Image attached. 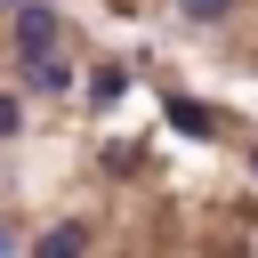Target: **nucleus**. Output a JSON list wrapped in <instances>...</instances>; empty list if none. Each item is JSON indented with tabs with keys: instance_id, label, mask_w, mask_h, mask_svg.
Instances as JSON below:
<instances>
[{
	"instance_id": "20e7f679",
	"label": "nucleus",
	"mask_w": 258,
	"mask_h": 258,
	"mask_svg": "<svg viewBox=\"0 0 258 258\" xmlns=\"http://www.w3.org/2000/svg\"><path fill=\"white\" fill-rule=\"evenodd\" d=\"M121 89H129V73H121V64H105V73H97V81H89V105H97V113H105V105H113V97H121Z\"/></svg>"
},
{
	"instance_id": "7ed1b4c3",
	"label": "nucleus",
	"mask_w": 258,
	"mask_h": 258,
	"mask_svg": "<svg viewBox=\"0 0 258 258\" xmlns=\"http://www.w3.org/2000/svg\"><path fill=\"white\" fill-rule=\"evenodd\" d=\"M161 113H169V121H177L185 137H218V113H210V105H194V97H169Z\"/></svg>"
},
{
	"instance_id": "423d86ee",
	"label": "nucleus",
	"mask_w": 258,
	"mask_h": 258,
	"mask_svg": "<svg viewBox=\"0 0 258 258\" xmlns=\"http://www.w3.org/2000/svg\"><path fill=\"white\" fill-rule=\"evenodd\" d=\"M177 8H185L194 24H226V16H234V0H177Z\"/></svg>"
},
{
	"instance_id": "39448f33",
	"label": "nucleus",
	"mask_w": 258,
	"mask_h": 258,
	"mask_svg": "<svg viewBox=\"0 0 258 258\" xmlns=\"http://www.w3.org/2000/svg\"><path fill=\"white\" fill-rule=\"evenodd\" d=\"M24 73H32V89H64V81H73V73H64V56H32Z\"/></svg>"
},
{
	"instance_id": "f257e3e1",
	"label": "nucleus",
	"mask_w": 258,
	"mask_h": 258,
	"mask_svg": "<svg viewBox=\"0 0 258 258\" xmlns=\"http://www.w3.org/2000/svg\"><path fill=\"white\" fill-rule=\"evenodd\" d=\"M16 56L32 64V56H56V8L48 0H24L16 8Z\"/></svg>"
},
{
	"instance_id": "6e6552de",
	"label": "nucleus",
	"mask_w": 258,
	"mask_h": 258,
	"mask_svg": "<svg viewBox=\"0 0 258 258\" xmlns=\"http://www.w3.org/2000/svg\"><path fill=\"white\" fill-rule=\"evenodd\" d=\"M0 258H8V226H0Z\"/></svg>"
},
{
	"instance_id": "0eeeda50",
	"label": "nucleus",
	"mask_w": 258,
	"mask_h": 258,
	"mask_svg": "<svg viewBox=\"0 0 258 258\" xmlns=\"http://www.w3.org/2000/svg\"><path fill=\"white\" fill-rule=\"evenodd\" d=\"M16 129H24V105H16L8 89H0V137H16Z\"/></svg>"
},
{
	"instance_id": "f03ea898",
	"label": "nucleus",
	"mask_w": 258,
	"mask_h": 258,
	"mask_svg": "<svg viewBox=\"0 0 258 258\" xmlns=\"http://www.w3.org/2000/svg\"><path fill=\"white\" fill-rule=\"evenodd\" d=\"M32 258H89V226H81V218H64V226H48V234L32 242Z\"/></svg>"
}]
</instances>
